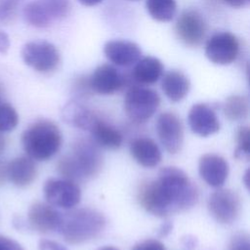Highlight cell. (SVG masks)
Segmentation results:
<instances>
[{"mask_svg":"<svg viewBox=\"0 0 250 250\" xmlns=\"http://www.w3.org/2000/svg\"><path fill=\"white\" fill-rule=\"evenodd\" d=\"M138 198L150 214L166 217L192 207L197 202L198 191L182 169L164 167L155 180L142 186Z\"/></svg>","mask_w":250,"mask_h":250,"instance_id":"cell-1","label":"cell"},{"mask_svg":"<svg viewBox=\"0 0 250 250\" xmlns=\"http://www.w3.org/2000/svg\"><path fill=\"white\" fill-rule=\"evenodd\" d=\"M103 155L94 141L79 139L70 154L62 156L57 165L59 173L71 181H80L97 176L103 168Z\"/></svg>","mask_w":250,"mask_h":250,"instance_id":"cell-2","label":"cell"},{"mask_svg":"<svg viewBox=\"0 0 250 250\" xmlns=\"http://www.w3.org/2000/svg\"><path fill=\"white\" fill-rule=\"evenodd\" d=\"M105 227L102 213L92 208H79L62 214L58 231L70 244H81L101 234Z\"/></svg>","mask_w":250,"mask_h":250,"instance_id":"cell-3","label":"cell"},{"mask_svg":"<svg viewBox=\"0 0 250 250\" xmlns=\"http://www.w3.org/2000/svg\"><path fill=\"white\" fill-rule=\"evenodd\" d=\"M62 142L59 127L52 121L42 119L32 123L21 136V144L26 154L33 160L50 159L61 148Z\"/></svg>","mask_w":250,"mask_h":250,"instance_id":"cell-4","label":"cell"},{"mask_svg":"<svg viewBox=\"0 0 250 250\" xmlns=\"http://www.w3.org/2000/svg\"><path fill=\"white\" fill-rule=\"evenodd\" d=\"M160 104L159 95L148 88L132 86L124 98V109L127 116L134 122L143 123L148 120Z\"/></svg>","mask_w":250,"mask_h":250,"instance_id":"cell-5","label":"cell"},{"mask_svg":"<svg viewBox=\"0 0 250 250\" xmlns=\"http://www.w3.org/2000/svg\"><path fill=\"white\" fill-rule=\"evenodd\" d=\"M69 7V0H34L24 6L22 14L28 24L45 28L55 21L64 18Z\"/></svg>","mask_w":250,"mask_h":250,"instance_id":"cell-6","label":"cell"},{"mask_svg":"<svg viewBox=\"0 0 250 250\" xmlns=\"http://www.w3.org/2000/svg\"><path fill=\"white\" fill-rule=\"evenodd\" d=\"M23 62L41 73L54 71L60 64L61 56L57 47L45 40L30 41L21 49Z\"/></svg>","mask_w":250,"mask_h":250,"instance_id":"cell-7","label":"cell"},{"mask_svg":"<svg viewBox=\"0 0 250 250\" xmlns=\"http://www.w3.org/2000/svg\"><path fill=\"white\" fill-rule=\"evenodd\" d=\"M43 193L48 204L54 207L71 209L81 198V191L74 181L68 179H49L43 187Z\"/></svg>","mask_w":250,"mask_h":250,"instance_id":"cell-8","label":"cell"},{"mask_svg":"<svg viewBox=\"0 0 250 250\" xmlns=\"http://www.w3.org/2000/svg\"><path fill=\"white\" fill-rule=\"evenodd\" d=\"M238 53L239 41L235 35L229 31L213 34L205 45V56L215 64H230L236 60Z\"/></svg>","mask_w":250,"mask_h":250,"instance_id":"cell-9","label":"cell"},{"mask_svg":"<svg viewBox=\"0 0 250 250\" xmlns=\"http://www.w3.org/2000/svg\"><path fill=\"white\" fill-rule=\"evenodd\" d=\"M208 208L217 222L229 225L237 219L240 213V198L233 190L220 188L210 195Z\"/></svg>","mask_w":250,"mask_h":250,"instance_id":"cell-10","label":"cell"},{"mask_svg":"<svg viewBox=\"0 0 250 250\" xmlns=\"http://www.w3.org/2000/svg\"><path fill=\"white\" fill-rule=\"evenodd\" d=\"M207 32V23L200 13L195 10L184 11L177 20L176 33L188 46L195 47L202 43Z\"/></svg>","mask_w":250,"mask_h":250,"instance_id":"cell-11","label":"cell"},{"mask_svg":"<svg viewBox=\"0 0 250 250\" xmlns=\"http://www.w3.org/2000/svg\"><path fill=\"white\" fill-rule=\"evenodd\" d=\"M158 138L164 148L172 154L179 152L184 143V128L181 119L173 112L161 113L156 121Z\"/></svg>","mask_w":250,"mask_h":250,"instance_id":"cell-12","label":"cell"},{"mask_svg":"<svg viewBox=\"0 0 250 250\" xmlns=\"http://www.w3.org/2000/svg\"><path fill=\"white\" fill-rule=\"evenodd\" d=\"M126 82V78L111 64L99 65L89 77V85L92 92L100 95H111L120 90Z\"/></svg>","mask_w":250,"mask_h":250,"instance_id":"cell-13","label":"cell"},{"mask_svg":"<svg viewBox=\"0 0 250 250\" xmlns=\"http://www.w3.org/2000/svg\"><path fill=\"white\" fill-rule=\"evenodd\" d=\"M189 128L201 137H208L220 130V122L212 106L207 104H195L188 115Z\"/></svg>","mask_w":250,"mask_h":250,"instance_id":"cell-14","label":"cell"},{"mask_svg":"<svg viewBox=\"0 0 250 250\" xmlns=\"http://www.w3.org/2000/svg\"><path fill=\"white\" fill-rule=\"evenodd\" d=\"M62 221V214L52 205L35 202L27 213V223L29 227L42 233L58 230Z\"/></svg>","mask_w":250,"mask_h":250,"instance_id":"cell-15","label":"cell"},{"mask_svg":"<svg viewBox=\"0 0 250 250\" xmlns=\"http://www.w3.org/2000/svg\"><path fill=\"white\" fill-rule=\"evenodd\" d=\"M198 172L208 186L221 188L228 178L229 164L224 157L218 154L206 153L199 159Z\"/></svg>","mask_w":250,"mask_h":250,"instance_id":"cell-16","label":"cell"},{"mask_svg":"<svg viewBox=\"0 0 250 250\" xmlns=\"http://www.w3.org/2000/svg\"><path fill=\"white\" fill-rule=\"evenodd\" d=\"M104 53L109 62L123 67L135 64L142 56L139 45L128 40L107 41L104 46Z\"/></svg>","mask_w":250,"mask_h":250,"instance_id":"cell-17","label":"cell"},{"mask_svg":"<svg viewBox=\"0 0 250 250\" xmlns=\"http://www.w3.org/2000/svg\"><path fill=\"white\" fill-rule=\"evenodd\" d=\"M6 173L7 178L13 185L25 188L36 179L37 167L34 160L29 156H20L7 164Z\"/></svg>","mask_w":250,"mask_h":250,"instance_id":"cell-18","label":"cell"},{"mask_svg":"<svg viewBox=\"0 0 250 250\" xmlns=\"http://www.w3.org/2000/svg\"><path fill=\"white\" fill-rule=\"evenodd\" d=\"M130 152L140 165L146 168L157 166L162 158L161 150L157 144L146 137L133 140L130 144Z\"/></svg>","mask_w":250,"mask_h":250,"instance_id":"cell-19","label":"cell"},{"mask_svg":"<svg viewBox=\"0 0 250 250\" xmlns=\"http://www.w3.org/2000/svg\"><path fill=\"white\" fill-rule=\"evenodd\" d=\"M161 88L170 101L177 103L182 101L188 95L190 88V82L185 73L174 69L167 71L163 75Z\"/></svg>","mask_w":250,"mask_h":250,"instance_id":"cell-20","label":"cell"},{"mask_svg":"<svg viewBox=\"0 0 250 250\" xmlns=\"http://www.w3.org/2000/svg\"><path fill=\"white\" fill-rule=\"evenodd\" d=\"M163 68V64L159 59L147 56L140 59L135 63L132 78L140 84H153L162 76Z\"/></svg>","mask_w":250,"mask_h":250,"instance_id":"cell-21","label":"cell"},{"mask_svg":"<svg viewBox=\"0 0 250 250\" xmlns=\"http://www.w3.org/2000/svg\"><path fill=\"white\" fill-rule=\"evenodd\" d=\"M62 114L66 123L87 131H90L99 117L92 110L75 101L67 103L62 108Z\"/></svg>","mask_w":250,"mask_h":250,"instance_id":"cell-22","label":"cell"},{"mask_svg":"<svg viewBox=\"0 0 250 250\" xmlns=\"http://www.w3.org/2000/svg\"><path fill=\"white\" fill-rule=\"evenodd\" d=\"M89 132L93 137L94 143L99 146L116 149L122 145L123 137L120 131L100 117L95 121Z\"/></svg>","mask_w":250,"mask_h":250,"instance_id":"cell-23","label":"cell"},{"mask_svg":"<svg viewBox=\"0 0 250 250\" xmlns=\"http://www.w3.org/2000/svg\"><path fill=\"white\" fill-rule=\"evenodd\" d=\"M146 8L149 16L157 21H170L177 13L175 0H146Z\"/></svg>","mask_w":250,"mask_h":250,"instance_id":"cell-24","label":"cell"},{"mask_svg":"<svg viewBox=\"0 0 250 250\" xmlns=\"http://www.w3.org/2000/svg\"><path fill=\"white\" fill-rule=\"evenodd\" d=\"M223 109L228 119L231 121H241L248 115L249 103L244 96L232 95L226 100Z\"/></svg>","mask_w":250,"mask_h":250,"instance_id":"cell-25","label":"cell"},{"mask_svg":"<svg viewBox=\"0 0 250 250\" xmlns=\"http://www.w3.org/2000/svg\"><path fill=\"white\" fill-rule=\"evenodd\" d=\"M18 123L19 115L14 106L0 101V132H10L17 127Z\"/></svg>","mask_w":250,"mask_h":250,"instance_id":"cell-26","label":"cell"},{"mask_svg":"<svg viewBox=\"0 0 250 250\" xmlns=\"http://www.w3.org/2000/svg\"><path fill=\"white\" fill-rule=\"evenodd\" d=\"M237 146L234 150V156L237 159L248 160L250 155V132L247 126L238 129L236 135Z\"/></svg>","mask_w":250,"mask_h":250,"instance_id":"cell-27","label":"cell"},{"mask_svg":"<svg viewBox=\"0 0 250 250\" xmlns=\"http://www.w3.org/2000/svg\"><path fill=\"white\" fill-rule=\"evenodd\" d=\"M21 0H0V22H7L15 16Z\"/></svg>","mask_w":250,"mask_h":250,"instance_id":"cell-28","label":"cell"},{"mask_svg":"<svg viewBox=\"0 0 250 250\" xmlns=\"http://www.w3.org/2000/svg\"><path fill=\"white\" fill-rule=\"evenodd\" d=\"M228 250H250V240L246 233H236L230 239Z\"/></svg>","mask_w":250,"mask_h":250,"instance_id":"cell-29","label":"cell"},{"mask_svg":"<svg viewBox=\"0 0 250 250\" xmlns=\"http://www.w3.org/2000/svg\"><path fill=\"white\" fill-rule=\"evenodd\" d=\"M132 250H166L164 244L157 239H146L137 243Z\"/></svg>","mask_w":250,"mask_h":250,"instance_id":"cell-30","label":"cell"},{"mask_svg":"<svg viewBox=\"0 0 250 250\" xmlns=\"http://www.w3.org/2000/svg\"><path fill=\"white\" fill-rule=\"evenodd\" d=\"M0 250H24L22 246L13 238L0 235Z\"/></svg>","mask_w":250,"mask_h":250,"instance_id":"cell-31","label":"cell"},{"mask_svg":"<svg viewBox=\"0 0 250 250\" xmlns=\"http://www.w3.org/2000/svg\"><path fill=\"white\" fill-rule=\"evenodd\" d=\"M74 89L79 95H87L92 92L89 85V77H79L75 82Z\"/></svg>","mask_w":250,"mask_h":250,"instance_id":"cell-32","label":"cell"},{"mask_svg":"<svg viewBox=\"0 0 250 250\" xmlns=\"http://www.w3.org/2000/svg\"><path fill=\"white\" fill-rule=\"evenodd\" d=\"M38 250H67V249L62 244H60L59 242L49 240V239H43L39 242Z\"/></svg>","mask_w":250,"mask_h":250,"instance_id":"cell-33","label":"cell"},{"mask_svg":"<svg viewBox=\"0 0 250 250\" xmlns=\"http://www.w3.org/2000/svg\"><path fill=\"white\" fill-rule=\"evenodd\" d=\"M11 42L9 35L0 29V54H6L10 48Z\"/></svg>","mask_w":250,"mask_h":250,"instance_id":"cell-34","label":"cell"},{"mask_svg":"<svg viewBox=\"0 0 250 250\" xmlns=\"http://www.w3.org/2000/svg\"><path fill=\"white\" fill-rule=\"evenodd\" d=\"M172 229H173V225L171 224V222H165L160 226L158 229V235L161 237L166 236L172 230Z\"/></svg>","mask_w":250,"mask_h":250,"instance_id":"cell-35","label":"cell"},{"mask_svg":"<svg viewBox=\"0 0 250 250\" xmlns=\"http://www.w3.org/2000/svg\"><path fill=\"white\" fill-rule=\"evenodd\" d=\"M183 245L186 247L187 250L194 249L196 247L195 246V239H194V237L190 238V236H188L187 238H184L183 239Z\"/></svg>","mask_w":250,"mask_h":250,"instance_id":"cell-36","label":"cell"},{"mask_svg":"<svg viewBox=\"0 0 250 250\" xmlns=\"http://www.w3.org/2000/svg\"><path fill=\"white\" fill-rule=\"evenodd\" d=\"M224 1L233 8H239V7L245 6L249 0H224Z\"/></svg>","mask_w":250,"mask_h":250,"instance_id":"cell-37","label":"cell"},{"mask_svg":"<svg viewBox=\"0 0 250 250\" xmlns=\"http://www.w3.org/2000/svg\"><path fill=\"white\" fill-rule=\"evenodd\" d=\"M84 6H95L101 3L103 0H78Z\"/></svg>","mask_w":250,"mask_h":250,"instance_id":"cell-38","label":"cell"},{"mask_svg":"<svg viewBox=\"0 0 250 250\" xmlns=\"http://www.w3.org/2000/svg\"><path fill=\"white\" fill-rule=\"evenodd\" d=\"M6 146H7V141L5 137L2 135V133L0 132V155L5 151Z\"/></svg>","mask_w":250,"mask_h":250,"instance_id":"cell-39","label":"cell"},{"mask_svg":"<svg viewBox=\"0 0 250 250\" xmlns=\"http://www.w3.org/2000/svg\"><path fill=\"white\" fill-rule=\"evenodd\" d=\"M6 167L7 165L3 164L0 162V184L4 181V179L7 177V173H6Z\"/></svg>","mask_w":250,"mask_h":250,"instance_id":"cell-40","label":"cell"},{"mask_svg":"<svg viewBox=\"0 0 250 250\" xmlns=\"http://www.w3.org/2000/svg\"><path fill=\"white\" fill-rule=\"evenodd\" d=\"M99 250H118V249L115 247H112V246H104V247L100 248Z\"/></svg>","mask_w":250,"mask_h":250,"instance_id":"cell-41","label":"cell"},{"mask_svg":"<svg viewBox=\"0 0 250 250\" xmlns=\"http://www.w3.org/2000/svg\"><path fill=\"white\" fill-rule=\"evenodd\" d=\"M0 94H1V88H0Z\"/></svg>","mask_w":250,"mask_h":250,"instance_id":"cell-42","label":"cell"}]
</instances>
